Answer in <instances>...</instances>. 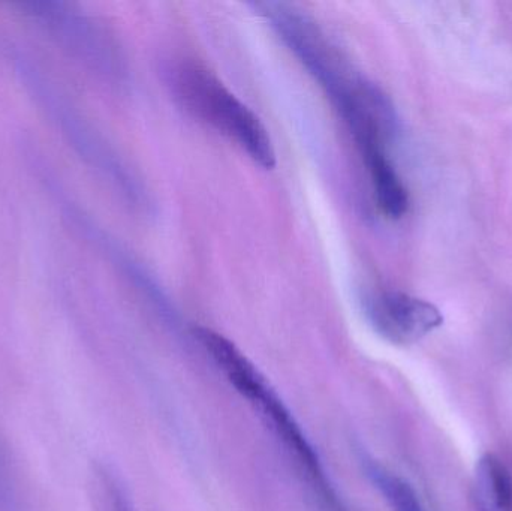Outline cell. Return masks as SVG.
I'll return each instance as SVG.
<instances>
[{"label": "cell", "mask_w": 512, "mask_h": 511, "mask_svg": "<svg viewBox=\"0 0 512 511\" xmlns=\"http://www.w3.org/2000/svg\"><path fill=\"white\" fill-rule=\"evenodd\" d=\"M194 338L225 380L258 413L259 419L283 447V452L291 459L298 476L306 483L321 507L327 511H345L322 467L318 453L258 366L233 341L215 330L195 327Z\"/></svg>", "instance_id": "6da1fadb"}, {"label": "cell", "mask_w": 512, "mask_h": 511, "mask_svg": "<svg viewBox=\"0 0 512 511\" xmlns=\"http://www.w3.org/2000/svg\"><path fill=\"white\" fill-rule=\"evenodd\" d=\"M258 6L280 39L325 90L340 116L351 113L373 92L375 86L358 74L315 18L285 3Z\"/></svg>", "instance_id": "7a4b0ae2"}, {"label": "cell", "mask_w": 512, "mask_h": 511, "mask_svg": "<svg viewBox=\"0 0 512 511\" xmlns=\"http://www.w3.org/2000/svg\"><path fill=\"white\" fill-rule=\"evenodd\" d=\"M173 83L189 113L230 138L265 170L274 168L276 150L264 123L209 69L183 63L174 71Z\"/></svg>", "instance_id": "3957f363"}, {"label": "cell", "mask_w": 512, "mask_h": 511, "mask_svg": "<svg viewBox=\"0 0 512 511\" xmlns=\"http://www.w3.org/2000/svg\"><path fill=\"white\" fill-rule=\"evenodd\" d=\"M48 41L75 62L96 72L113 68V50L107 35L90 15L62 0H32L18 5Z\"/></svg>", "instance_id": "277c9868"}, {"label": "cell", "mask_w": 512, "mask_h": 511, "mask_svg": "<svg viewBox=\"0 0 512 511\" xmlns=\"http://www.w3.org/2000/svg\"><path fill=\"white\" fill-rule=\"evenodd\" d=\"M373 330L394 345H412L444 323L439 309L426 300L400 291H382L366 302Z\"/></svg>", "instance_id": "5b68a950"}, {"label": "cell", "mask_w": 512, "mask_h": 511, "mask_svg": "<svg viewBox=\"0 0 512 511\" xmlns=\"http://www.w3.org/2000/svg\"><path fill=\"white\" fill-rule=\"evenodd\" d=\"M361 155H363L367 170H369L379 209L388 218H402L408 212V191L397 174L396 168L391 164L385 147H376V149L367 150Z\"/></svg>", "instance_id": "8992f818"}, {"label": "cell", "mask_w": 512, "mask_h": 511, "mask_svg": "<svg viewBox=\"0 0 512 511\" xmlns=\"http://www.w3.org/2000/svg\"><path fill=\"white\" fill-rule=\"evenodd\" d=\"M474 497L480 511H512V476L498 456L487 453L477 462Z\"/></svg>", "instance_id": "52a82bcc"}, {"label": "cell", "mask_w": 512, "mask_h": 511, "mask_svg": "<svg viewBox=\"0 0 512 511\" xmlns=\"http://www.w3.org/2000/svg\"><path fill=\"white\" fill-rule=\"evenodd\" d=\"M114 498V511H132L131 507H129L128 501L123 498V495L120 492H116L113 495Z\"/></svg>", "instance_id": "ba28073f"}]
</instances>
